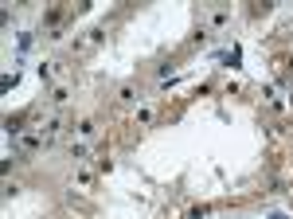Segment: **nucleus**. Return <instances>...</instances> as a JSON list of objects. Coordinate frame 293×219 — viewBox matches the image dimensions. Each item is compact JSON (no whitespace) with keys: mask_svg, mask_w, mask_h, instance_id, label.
I'll return each mask as SVG.
<instances>
[{"mask_svg":"<svg viewBox=\"0 0 293 219\" xmlns=\"http://www.w3.org/2000/svg\"><path fill=\"white\" fill-rule=\"evenodd\" d=\"M270 219H290V216H282V212H274V216H270Z\"/></svg>","mask_w":293,"mask_h":219,"instance_id":"obj_1","label":"nucleus"}]
</instances>
